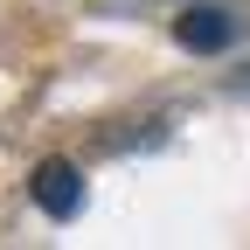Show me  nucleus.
Here are the masks:
<instances>
[{
    "label": "nucleus",
    "instance_id": "obj_2",
    "mask_svg": "<svg viewBox=\"0 0 250 250\" xmlns=\"http://www.w3.org/2000/svg\"><path fill=\"white\" fill-rule=\"evenodd\" d=\"M174 42L195 49V56H223V49L236 42V14H223V7H208V0H195V7L174 14Z\"/></svg>",
    "mask_w": 250,
    "mask_h": 250
},
{
    "label": "nucleus",
    "instance_id": "obj_1",
    "mask_svg": "<svg viewBox=\"0 0 250 250\" xmlns=\"http://www.w3.org/2000/svg\"><path fill=\"white\" fill-rule=\"evenodd\" d=\"M28 195H35V208L49 215V223H70V215L83 208V167H70V160H42L35 181H28Z\"/></svg>",
    "mask_w": 250,
    "mask_h": 250
}]
</instances>
